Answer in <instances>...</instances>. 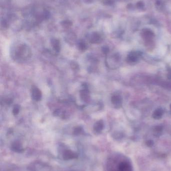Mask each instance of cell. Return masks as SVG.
I'll return each instance as SVG.
<instances>
[{"label": "cell", "mask_w": 171, "mask_h": 171, "mask_svg": "<svg viewBox=\"0 0 171 171\" xmlns=\"http://www.w3.org/2000/svg\"><path fill=\"white\" fill-rule=\"evenodd\" d=\"M11 55L16 61L24 62L31 57V51L28 46L21 45L13 50Z\"/></svg>", "instance_id": "obj_1"}, {"label": "cell", "mask_w": 171, "mask_h": 171, "mask_svg": "<svg viewBox=\"0 0 171 171\" xmlns=\"http://www.w3.org/2000/svg\"><path fill=\"white\" fill-rule=\"evenodd\" d=\"M80 97L83 102H87L90 101V96L87 84H83L82 85V89L80 91Z\"/></svg>", "instance_id": "obj_2"}, {"label": "cell", "mask_w": 171, "mask_h": 171, "mask_svg": "<svg viewBox=\"0 0 171 171\" xmlns=\"http://www.w3.org/2000/svg\"><path fill=\"white\" fill-rule=\"evenodd\" d=\"M41 91L37 87L33 86L31 89V97L35 101H40L42 99Z\"/></svg>", "instance_id": "obj_3"}, {"label": "cell", "mask_w": 171, "mask_h": 171, "mask_svg": "<svg viewBox=\"0 0 171 171\" xmlns=\"http://www.w3.org/2000/svg\"><path fill=\"white\" fill-rule=\"evenodd\" d=\"M140 55V54L139 53V52H132L128 54L126 60L130 63L137 62L139 59V57Z\"/></svg>", "instance_id": "obj_4"}, {"label": "cell", "mask_w": 171, "mask_h": 171, "mask_svg": "<svg viewBox=\"0 0 171 171\" xmlns=\"http://www.w3.org/2000/svg\"><path fill=\"white\" fill-rule=\"evenodd\" d=\"M111 101L112 104L116 107V108H119L122 105V98L118 95H114L112 96Z\"/></svg>", "instance_id": "obj_5"}, {"label": "cell", "mask_w": 171, "mask_h": 171, "mask_svg": "<svg viewBox=\"0 0 171 171\" xmlns=\"http://www.w3.org/2000/svg\"><path fill=\"white\" fill-rule=\"evenodd\" d=\"M164 111L161 108H159L158 109L156 110L153 114V117L155 119H160L162 118V116L163 115Z\"/></svg>", "instance_id": "obj_6"}, {"label": "cell", "mask_w": 171, "mask_h": 171, "mask_svg": "<svg viewBox=\"0 0 171 171\" xmlns=\"http://www.w3.org/2000/svg\"><path fill=\"white\" fill-rule=\"evenodd\" d=\"M104 127V123L103 121L99 120L96 122L94 125V129L96 132H100L103 129Z\"/></svg>", "instance_id": "obj_7"}, {"label": "cell", "mask_w": 171, "mask_h": 171, "mask_svg": "<svg viewBox=\"0 0 171 171\" xmlns=\"http://www.w3.org/2000/svg\"><path fill=\"white\" fill-rule=\"evenodd\" d=\"M54 114L56 116H58L61 118H65L66 117V113L65 111L61 109H57L54 112Z\"/></svg>", "instance_id": "obj_8"}, {"label": "cell", "mask_w": 171, "mask_h": 171, "mask_svg": "<svg viewBox=\"0 0 171 171\" xmlns=\"http://www.w3.org/2000/svg\"><path fill=\"white\" fill-rule=\"evenodd\" d=\"M119 170L120 171H131V167L128 164L123 163L120 165Z\"/></svg>", "instance_id": "obj_9"}, {"label": "cell", "mask_w": 171, "mask_h": 171, "mask_svg": "<svg viewBox=\"0 0 171 171\" xmlns=\"http://www.w3.org/2000/svg\"><path fill=\"white\" fill-rule=\"evenodd\" d=\"M52 46L56 52L57 53H59L60 50V47L59 42H57L56 41H53L52 42Z\"/></svg>", "instance_id": "obj_10"}, {"label": "cell", "mask_w": 171, "mask_h": 171, "mask_svg": "<svg viewBox=\"0 0 171 171\" xmlns=\"http://www.w3.org/2000/svg\"><path fill=\"white\" fill-rule=\"evenodd\" d=\"M20 106L18 105H15L14 107H13V114L14 115V116H16L19 114V113L20 112Z\"/></svg>", "instance_id": "obj_11"}, {"label": "cell", "mask_w": 171, "mask_h": 171, "mask_svg": "<svg viewBox=\"0 0 171 171\" xmlns=\"http://www.w3.org/2000/svg\"><path fill=\"white\" fill-rule=\"evenodd\" d=\"M78 47L80 51H84L87 49V46L84 43H80Z\"/></svg>", "instance_id": "obj_12"}, {"label": "cell", "mask_w": 171, "mask_h": 171, "mask_svg": "<svg viewBox=\"0 0 171 171\" xmlns=\"http://www.w3.org/2000/svg\"><path fill=\"white\" fill-rule=\"evenodd\" d=\"M102 51L103 54H108L109 53V48L108 47H103L102 48Z\"/></svg>", "instance_id": "obj_13"}, {"label": "cell", "mask_w": 171, "mask_h": 171, "mask_svg": "<svg viewBox=\"0 0 171 171\" xmlns=\"http://www.w3.org/2000/svg\"><path fill=\"white\" fill-rule=\"evenodd\" d=\"M71 66L72 67V68L73 69L75 70L77 69V68L78 67V66L77 65H76V63H72Z\"/></svg>", "instance_id": "obj_14"}, {"label": "cell", "mask_w": 171, "mask_h": 171, "mask_svg": "<svg viewBox=\"0 0 171 171\" xmlns=\"http://www.w3.org/2000/svg\"><path fill=\"white\" fill-rule=\"evenodd\" d=\"M170 108H171V106H170Z\"/></svg>", "instance_id": "obj_15"}]
</instances>
